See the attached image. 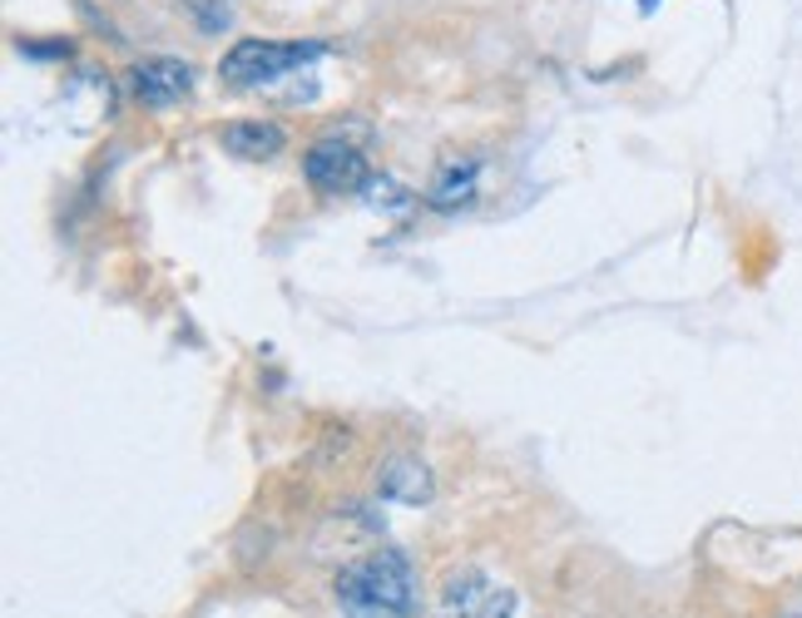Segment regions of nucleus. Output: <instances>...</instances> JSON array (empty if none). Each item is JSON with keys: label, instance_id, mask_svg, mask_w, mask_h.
<instances>
[{"label": "nucleus", "instance_id": "10", "mask_svg": "<svg viewBox=\"0 0 802 618\" xmlns=\"http://www.w3.org/2000/svg\"><path fill=\"white\" fill-rule=\"evenodd\" d=\"M347 618H362V614H347Z\"/></svg>", "mask_w": 802, "mask_h": 618}, {"label": "nucleus", "instance_id": "7", "mask_svg": "<svg viewBox=\"0 0 802 618\" xmlns=\"http://www.w3.org/2000/svg\"><path fill=\"white\" fill-rule=\"evenodd\" d=\"M282 144H288V130L282 124H273V120H234L224 130V148L234 158H273V154H282Z\"/></svg>", "mask_w": 802, "mask_h": 618}, {"label": "nucleus", "instance_id": "4", "mask_svg": "<svg viewBox=\"0 0 802 618\" xmlns=\"http://www.w3.org/2000/svg\"><path fill=\"white\" fill-rule=\"evenodd\" d=\"M511 614H515V594L491 584L481 569H456L441 584L436 618H511Z\"/></svg>", "mask_w": 802, "mask_h": 618}, {"label": "nucleus", "instance_id": "2", "mask_svg": "<svg viewBox=\"0 0 802 618\" xmlns=\"http://www.w3.org/2000/svg\"><path fill=\"white\" fill-rule=\"evenodd\" d=\"M322 55V40H238L224 60H218V80L238 84V90H258L282 74L312 65Z\"/></svg>", "mask_w": 802, "mask_h": 618}, {"label": "nucleus", "instance_id": "3", "mask_svg": "<svg viewBox=\"0 0 802 618\" xmlns=\"http://www.w3.org/2000/svg\"><path fill=\"white\" fill-rule=\"evenodd\" d=\"M302 174H308V184L318 188L322 198L362 194V188L372 184V168H367V154L352 144V138H342V134H327V138H318V144L308 148V158H302Z\"/></svg>", "mask_w": 802, "mask_h": 618}, {"label": "nucleus", "instance_id": "8", "mask_svg": "<svg viewBox=\"0 0 802 618\" xmlns=\"http://www.w3.org/2000/svg\"><path fill=\"white\" fill-rule=\"evenodd\" d=\"M476 178H481V164L476 158H446L441 164V174L431 178V188H426V204L436 208V213H456L461 204H471L476 198Z\"/></svg>", "mask_w": 802, "mask_h": 618}, {"label": "nucleus", "instance_id": "1", "mask_svg": "<svg viewBox=\"0 0 802 618\" xmlns=\"http://www.w3.org/2000/svg\"><path fill=\"white\" fill-rule=\"evenodd\" d=\"M337 604L362 618H411L421 609V589H417V574H411L407 554L377 549V554L352 559L337 574Z\"/></svg>", "mask_w": 802, "mask_h": 618}, {"label": "nucleus", "instance_id": "9", "mask_svg": "<svg viewBox=\"0 0 802 618\" xmlns=\"http://www.w3.org/2000/svg\"><path fill=\"white\" fill-rule=\"evenodd\" d=\"M184 10L198 20V30H228V6L224 0H184Z\"/></svg>", "mask_w": 802, "mask_h": 618}, {"label": "nucleus", "instance_id": "6", "mask_svg": "<svg viewBox=\"0 0 802 618\" xmlns=\"http://www.w3.org/2000/svg\"><path fill=\"white\" fill-rule=\"evenodd\" d=\"M377 490H382L387 499H401V505H426V499L436 495L431 471L421 461H411V455H392V461L382 465V475H377Z\"/></svg>", "mask_w": 802, "mask_h": 618}, {"label": "nucleus", "instance_id": "11", "mask_svg": "<svg viewBox=\"0 0 802 618\" xmlns=\"http://www.w3.org/2000/svg\"><path fill=\"white\" fill-rule=\"evenodd\" d=\"M788 618H802V614H788Z\"/></svg>", "mask_w": 802, "mask_h": 618}, {"label": "nucleus", "instance_id": "5", "mask_svg": "<svg viewBox=\"0 0 802 618\" xmlns=\"http://www.w3.org/2000/svg\"><path fill=\"white\" fill-rule=\"evenodd\" d=\"M130 90H134V100L150 104V110H168V104H178L188 90H194V70H188L184 60H168V55L140 60V65L130 70Z\"/></svg>", "mask_w": 802, "mask_h": 618}]
</instances>
